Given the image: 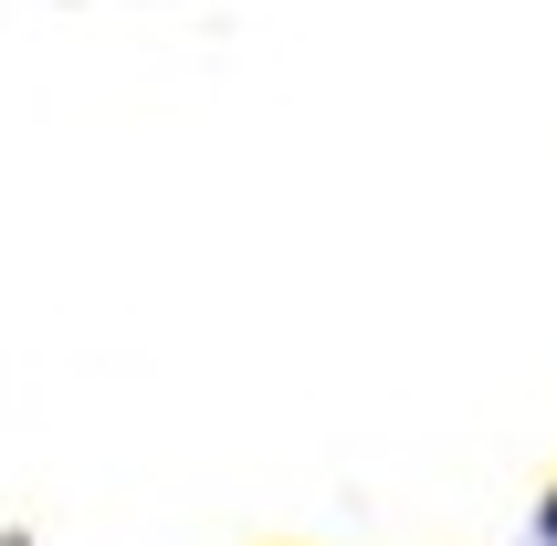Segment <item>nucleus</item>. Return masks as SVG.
Returning a JSON list of instances; mask_svg holds the SVG:
<instances>
[{"label":"nucleus","mask_w":557,"mask_h":546,"mask_svg":"<svg viewBox=\"0 0 557 546\" xmlns=\"http://www.w3.org/2000/svg\"><path fill=\"white\" fill-rule=\"evenodd\" d=\"M547 536H557V516H547Z\"/></svg>","instance_id":"obj_1"}]
</instances>
